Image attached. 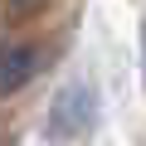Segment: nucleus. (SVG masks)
<instances>
[{"label": "nucleus", "mask_w": 146, "mask_h": 146, "mask_svg": "<svg viewBox=\"0 0 146 146\" xmlns=\"http://www.w3.org/2000/svg\"><path fill=\"white\" fill-rule=\"evenodd\" d=\"M93 127H98V93L88 83H68L49 107V136L73 141V136H88Z\"/></svg>", "instance_id": "f257e3e1"}, {"label": "nucleus", "mask_w": 146, "mask_h": 146, "mask_svg": "<svg viewBox=\"0 0 146 146\" xmlns=\"http://www.w3.org/2000/svg\"><path fill=\"white\" fill-rule=\"evenodd\" d=\"M39 68V49L34 44H0V98L20 93Z\"/></svg>", "instance_id": "f03ea898"}]
</instances>
